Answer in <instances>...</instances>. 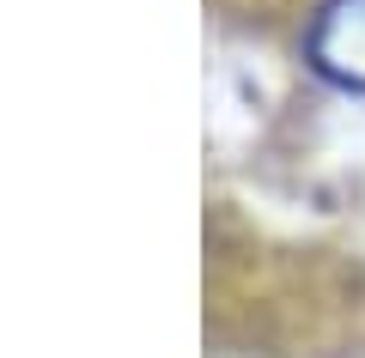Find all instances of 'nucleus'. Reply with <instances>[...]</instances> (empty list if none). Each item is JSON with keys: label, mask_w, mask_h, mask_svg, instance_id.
Returning <instances> with one entry per match:
<instances>
[{"label": "nucleus", "mask_w": 365, "mask_h": 358, "mask_svg": "<svg viewBox=\"0 0 365 358\" xmlns=\"http://www.w3.org/2000/svg\"><path fill=\"white\" fill-rule=\"evenodd\" d=\"M304 67L323 85L365 98V0H317L304 25Z\"/></svg>", "instance_id": "obj_1"}]
</instances>
